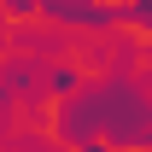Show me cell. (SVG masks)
Wrapping results in <instances>:
<instances>
[{"label":"cell","mask_w":152,"mask_h":152,"mask_svg":"<svg viewBox=\"0 0 152 152\" xmlns=\"http://www.w3.org/2000/svg\"><path fill=\"white\" fill-rule=\"evenodd\" d=\"M53 134L64 146H82V140H111L123 152H146L152 146V88L134 82V76H99V82H82L70 99H58Z\"/></svg>","instance_id":"obj_1"},{"label":"cell","mask_w":152,"mask_h":152,"mask_svg":"<svg viewBox=\"0 0 152 152\" xmlns=\"http://www.w3.org/2000/svg\"><path fill=\"white\" fill-rule=\"evenodd\" d=\"M53 18V23H70V29H111V23H129L123 6L111 0H6V18Z\"/></svg>","instance_id":"obj_2"},{"label":"cell","mask_w":152,"mask_h":152,"mask_svg":"<svg viewBox=\"0 0 152 152\" xmlns=\"http://www.w3.org/2000/svg\"><path fill=\"white\" fill-rule=\"evenodd\" d=\"M76 88H82V70H76V64H53V70H47V94L70 99Z\"/></svg>","instance_id":"obj_3"},{"label":"cell","mask_w":152,"mask_h":152,"mask_svg":"<svg viewBox=\"0 0 152 152\" xmlns=\"http://www.w3.org/2000/svg\"><path fill=\"white\" fill-rule=\"evenodd\" d=\"M123 6H129V0H123Z\"/></svg>","instance_id":"obj_4"}]
</instances>
